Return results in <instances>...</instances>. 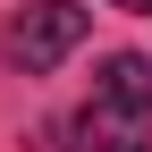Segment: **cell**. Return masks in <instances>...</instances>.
<instances>
[{
  "mask_svg": "<svg viewBox=\"0 0 152 152\" xmlns=\"http://www.w3.org/2000/svg\"><path fill=\"white\" fill-rule=\"evenodd\" d=\"M76 152H152V59L110 51L93 76V102L76 110Z\"/></svg>",
  "mask_w": 152,
  "mask_h": 152,
  "instance_id": "cell-1",
  "label": "cell"
},
{
  "mask_svg": "<svg viewBox=\"0 0 152 152\" xmlns=\"http://www.w3.org/2000/svg\"><path fill=\"white\" fill-rule=\"evenodd\" d=\"M85 26L93 17L76 9V0H34V9H17L9 17V68L17 76H51L76 42H85Z\"/></svg>",
  "mask_w": 152,
  "mask_h": 152,
  "instance_id": "cell-2",
  "label": "cell"
},
{
  "mask_svg": "<svg viewBox=\"0 0 152 152\" xmlns=\"http://www.w3.org/2000/svg\"><path fill=\"white\" fill-rule=\"evenodd\" d=\"M110 9H152V0H110Z\"/></svg>",
  "mask_w": 152,
  "mask_h": 152,
  "instance_id": "cell-3",
  "label": "cell"
}]
</instances>
